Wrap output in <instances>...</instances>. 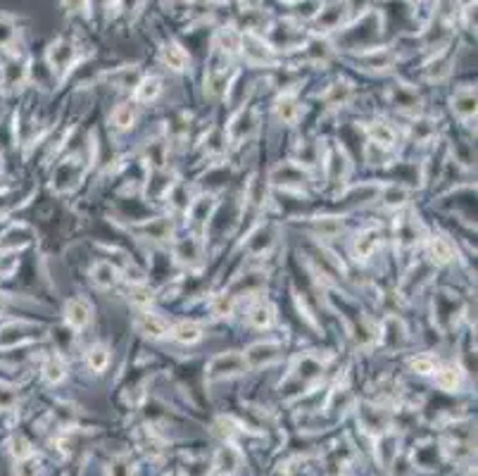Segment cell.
I'll use <instances>...</instances> for the list:
<instances>
[{
    "label": "cell",
    "mask_w": 478,
    "mask_h": 476,
    "mask_svg": "<svg viewBox=\"0 0 478 476\" xmlns=\"http://www.w3.org/2000/svg\"><path fill=\"white\" fill-rule=\"evenodd\" d=\"M238 465H240V453L235 448H231V446H224L217 453V467H219V472L221 474H233L235 469H238Z\"/></svg>",
    "instance_id": "cell-22"
},
{
    "label": "cell",
    "mask_w": 478,
    "mask_h": 476,
    "mask_svg": "<svg viewBox=\"0 0 478 476\" xmlns=\"http://www.w3.org/2000/svg\"><path fill=\"white\" fill-rule=\"evenodd\" d=\"M136 117H139V110H136L134 103H122V105H117L112 110V115H110V124H112L115 129H119V132H127V129L134 127Z\"/></svg>",
    "instance_id": "cell-15"
},
{
    "label": "cell",
    "mask_w": 478,
    "mask_h": 476,
    "mask_svg": "<svg viewBox=\"0 0 478 476\" xmlns=\"http://www.w3.org/2000/svg\"><path fill=\"white\" fill-rule=\"evenodd\" d=\"M160 93H162V81L157 79V76H143V79L134 86V100L143 103V105L155 103L157 98H160Z\"/></svg>",
    "instance_id": "cell-9"
},
{
    "label": "cell",
    "mask_w": 478,
    "mask_h": 476,
    "mask_svg": "<svg viewBox=\"0 0 478 476\" xmlns=\"http://www.w3.org/2000/svg\"><path fill=\"white\" fill-rule=\"evenodd\" d=\"M64 319L71 331H83L93 319V308L86 298H69L64 305Z\"/></svg>",
    "instance_id": "cell-2"
},
{
    "label": "cell",
    "mask_w": 478,
    "mask_h": 476,
    "mask_svg": "<svg viewBox=\"0 0 478 476\" xmlns=\"http://www.w3.org/2000/svg\"><path fill=\"white\" fill-rule=\"evenodd\" d=\"M392 100H395V105H400L402 110H412L414 105H419L416 93L412 88H404V86L392 88Z\"/></svg>",
    "instance_id": "cell-26"
},
{
    "label": "cell",
    "mask_w": 478,
    "mask_h": 476,
    "mask_svg": "<svg viewBox=\"0 0 478 476\" xmlns=\"http://www.w3.org/2000/svg\"><path fill=\"white\" fill-rule=\"evenodd\" d=\"M464 383V371L457 367V364H445V367L436 369V386L441 390H448V393H455L460 390Z\"/></svg>",
    "instance_id": "cell-5"
},
{
    "label": "cell",
    "mask_w": 478,
    "mask_h": 476,
    "mask_svg": "<svg viewBox=\"0 0 478 476\" xmlns=\"http://www.w3.org/2000/svg\"><path fill=\"white\" fill-rule=\"evenodd\" d=\"M409 369L416 371V374H421V376H429V374H436L438 362H436L433 355H416L409 360Z\"/></svg>",
    "instance_id": "cell-25"
},
{
    "label": "cell",
    "mask_w": 478,
    "mask_h": 476,
    "mask_svg": "<svg viewBox=\"0 0 478 476\" xmlns=\"http://www.w3.org/2000/svg\"><path fill=\"white\" fill-rule=\"evenodd\" d=\"M91 281H93L95 289L100 291H110L112 286L119 281V272H117V267L112 262H95L93 269H91Z\"/></svg>",
    "instance_id": "cell-6"
},
{
    "label": "cell",
    "mask_w": 478,
    "mask_h": 476,
    "mask_svg": "<svg viewBox=\"0 0 478 476\" xmlns=\"http://www.w3.org/2000/svg\"><path fill=\"white\" fill-rule=\"evenodd\" d=\"M274 110H276V117L281 122L286 124H296L298 117H300V103L296 93H284L276 100V105H274Z\"/></svg>",
    "instance_id": "cell-14"
},
{
    "label": "cell",
    "mask_w": 478,
    "mask_h": 476,
    "mask_svg": "<svg viewBox=\"0 0 478 476\" xmlns=\"http://www.w3.org/2000/svg\"><path fill=\"white\" fill-rule=\"evenodd\" d=\"M340 229H343V221H340L338 217H324V219L317 224V233H319V236H324V238L338 236Z\"/></svg>",
    "instance_id": "cell-28"
},
{
    "label": "cell",
    "mask_w": 478,
    "mask_h": 476,
    "mask_svg": "<svg viewBox=\"0 0 478 476\" xmlns=\"http://www.w3.org/2000/svg\"><path fill=\"white\" fill-rule=\"evenodd\" d=\"M64 376H67V364L60 355H50L48 362L43 364V379L55 386V383L64 381Z\"/></svg>",
    "instance_id": "cell-18"
},
{
    "label": "cell",
    "mask_w": 478,
    "mask_h": 476,
    "mask_svg": "<svg viewBox=\"0 0 478 476\" xmlns=\"http://www.w3.org/2000/svg\"><path fill=\"white\" fill-rule=\"evenodd\" d=\"M3 310H5V296L0 293V312H3Z\"/></svg>",
    "instance_id": "cell-35"
},
{
    "label": "cell",
    "mask_w": 478,
    "mask_h": 476,
    "mask_svg": "<svg viewBox=\"0 0 478 476\" xmlns=\"http://www.w3.org/2000/svg\"><path fill=\"white\" fill-rule=\"evenodd\" d=\"M12 455H15L17 460H24V458H29V455H34L31 453L29 441H26L24 436H15V439H12Z\"/></svg>",
    "instance_id": "cell-34"
},
{
    "label": "cell",
    "mask_w": 478,
    "mask_h": 476,
    "mask_svg": "<svg viewBox=\"0 0 478 476\" xmlns=\"http://www.w3.org/2000/svg\"><path fill=\"white\" fill-rule=\"evenodd\" d=\"M378 245H381V231H378V229L359 231L357 238H355V255H357V260H369L376 252Z\"/></svg>",
    "instance_id": "cell-7"
},
{
    "label": "cell",
    "mask_w": 478,
    "mask_h": 476,
    "mask_svg": "<svg viewBox=\"0 0 478 476\" xmlns=\"http://www.w3.org/2000/svg\"><path fill=\"white\" fill-rule=\"evenodd\" d=\"M207 381H217V379H228V376H238L247 371V364H245V357L240 353H221V355H214L212 360L207 362Z\"/></svg>",
    "instance_id": "cell-1"
},
{
    "label": "cell",
    "mask_w": 478,
    "mask_h": 476,
    "mask_svg": "<svg viewBox=\"0 0 478 476\" xmlns=\"http://www.w3.org/2000/svg\"><path fill=\"white\" fill-rule=\"evenodd\" d=\"M369 143H374L378 148L395 146V129L385 122H374L369 127Z\"/></svg>",
    "instance_id": "cell-17"
},
{
    "label": "cell",
    "mask_w": 478,
    "mask_h": 476,
    "mask_svg": "<svg viewBox=\"0 0 478 476\" xmlns=\"http://www.w3.org/2000/svg\"><path fill=\"white\" fill-rule=\"evenodd\" d=\"M233 310V296H228V293H221L212 300V315L214 317H228Z\"/></svg>",
    "instance_id": "cell-30"
},
{
    "label": "cell",
    "mask_w": 478,
    "mask_h": 476,
    "mask_svg": "<svg viewBox=\"0 0 478 476\" xmlns=\"http://www.w3.org/2000/svg\"><path fill=\"white\" fill-rule=\"evenodd\" d=\"M38 460L34 455H29V458L24 460H17V467H15V476H38Z\"/></svg>",
    "instance_id": "cell-31"
},
{
    "label": "cell",
    "mask_w": 478,
    "mask_h": 476,
    "mask_svg": "<svg viewBox=\"0 0 478 476\" xmlns=\"http://www.w3.org/2000/svg\"><path fill=\"white\" fill-rule=\"evenodd\" d=\"M71 57H74V48H71L67 41H57V43L50 45L48 60H50V67L52 69H64L69 64Z\"/></svg>",
    "instance_id": "cell-19"
},
{
    "label": "cell",
    "mask_w": 478,
    "mask_h": 476,
    "mask_svg": "<svg viewBox=\"0 0 478 476\" xmlns=\"http://www.w3.org/2000/svg\"><path fill=\"white\" fill-rule=\"evenodd\" d=\"M110 476H134V465L129 458H117L110 465Z\"/></svg>",
    "instance_id": "cell-32"
},
{
    "label": "cell",
    "mask_w": 478,
    "mask_h": 476,
    "mask_svg": "<svg viewBox=\"0 0 478 476\" xmlns=\"http://www.w3.org/2000/svg\"><path fill=\"white\" fill-rule=\"evenodd\" d=\"M362 62H364V67H369L374 71H385L392 67V62H395V53L388 48H371L362 55Z\"/></svg>",
    "instance_id": "cell-13"
},
{
    "label": "cell",
    "mask_w": 478,
    "mask_h": 476,
    "mask_svg": "<svg viewBox=\"0 0 478 476\" xmlns=\"http://www.w3.org/2000/svg\"><path fill=\"white\" fill-rule=\"evenodd\" d=\"M5 188V181H3V174H0V191Z\"/></svg>",
    "instance_id": "cell-36"
},
{
    "label": "cell",
    "mask_w": 478,
    "mask_h": 476,
    "mask_svg": "<svg viewBox=\"0 0 478 476\" xmlns=\"http://www.w3.org/2000/svg\"><path fill=\"white\" fill-rule=\"evenodd\" d=\"M429 255H431V260H433L438 267H443V265H450L455 260V248L445 236H431V240H429Z\"/></svg>",
    "instance_id": "cell-10"
},
{
    "label": "cell",
    "mask_w": 478,
    "mask_h": 476,
    "mask_svg": "<svg viewBox=\"0 0 478 476\" xmlns=\"http://www.w3.org/2000/svg\"><path fill=\"white\" fill-rule=\"evenodd\" d=\"M136 329L139 334H143L150 341H160V338L169 336V324L165 317H160L157 312L143 310L139 317H136Z\"/></svg>",
    "instance_id": "cell-3"
},
{
    "label": "cell",
    "mask_w": 478,
    "mask_h": 476,
    "mask_svg": "<svg viewBox=\"0 0 478 476\" xmlns=\"http://www.w3.org/2000/svg\"><path fill=\"white\" fill-rule=\"evenodd\" d=\"M453 110L464 120H469V117L476 115V93L474 91H460L455 98H453Z\"/></svg>",
    "instance_id": "cell-21"
},
{
    "label": "cell",
    "mask_w": 478,
    "mask_h": 476,
    "mask_svg": "<svg viewBox=\"0 0 478 476\" xmlns=\"http://www.w3.org/2000/svg\"><path fill=\"white\" fill-rule=\"evenodd\" d=\"M176 257L181 260V262H195V260L200 257V243L195 238H186L181 240L179 245H176Z\"/></svg>",
    "instance_id": "cell-24"
},
{
    "label": "cell",
    "mask_w": 478,
    "mask_h": 476,
    "mask_svg": "<svg viewBox=\"0 0 478 476\" xmlns=\"http://www.w3.org/2000/svg\"><path fill=\"white\" fill-rule=\"evenodd\" d=\"M3 226H5V221H3V219H0V231H3Z\"/></svg>",
    "instance_id": "cell-37"
},
{
    "label": "cell",
    "mask_w": 478,
    "mask_h": 476,
    "mask_svg": "<svg viewBox=\"0 0 478 476\" xmlns=\"http://www.w3.org/2000/svg\"><path fill=\"white\" fill-rule=\"evenodd\" d=\"M407 188L404 186H390L388 191L383 193V200H385V205L388 207H400V205H404L407 203Z\"/></svg>",
    "instance_id": "cell-29"
},
{
    "label": "cell",
    "mask_w": 478,
    "mask_h": 476,
    "mask_svg": "<svg viewBox=\"0 0 478 476\" xmlns=\"http://www.w3.org/2000/svg\"><path fill=\"white\" fill-rule=\"evenodd\" d=\"M243 357H245L247 369L250 367H264V364H272V362L279 360L281 348L272 341H260V343H252L250 348L243 353Z\"/></svg>",
    "instance_id": "cell-4"
},
{
    "label": "cell",
    "mask_w": 478,
    "mask_h": 476,
    "mask_svg": "<svg viewBox=\"0 0 478 476\" xmlns=\"http://www.w3.org/2000/svg\"><path fill=\"white\" fill-rule=\"evenodd\" d=\"M131 293H134L131 303H134L136 308H143V310H146L148 305H153V300H155V293L150 291L148 286H143V284H134V289H131Z\"/></svg>",
    "instance_id": "cell-27"
},
{
    "label": "cell",
    "mask_w": 478,
    "mask_h": 476,
    "mask_svg": "<svg viewBox=\"0 0 478 476\" xmlns=\"http://www.w3.org/2000/svg\"><path fill=\"white\" fill-rule=\"evenodd\" d=\"M162 62H165L169 69L183 71L188 64V53L181 48L179 43H167L165 48H162Z\"/></svg>",
    "instance_id": "cell-16"
},
{
    "label": "cell",
    "mask_w": 478,
    "mask_h": 476,
    "mask_svg": "<svg viewBox=\"0 0 478 476\" xmlns=\"http://www.w3.org/2000/svg\"><path fill=\"white\" fill-rule=\"evenodd\" d=\"M12 38H15V27H12V22L8 17L0 15V48H8L12 43Z\"/></svg>",
    "instance_id": "cell-33"
},
{
    "label": "cell",
    "mask_w": 478,
    "mask_h": 476,
    "mask_svg": "<svg viewBox=\"0 0 478 476\" xmlns=\"http://www.w3.org/2000/svg\"><path fill=\"white\" fill-rule=\"evenodd\" d=\"M350 95H352V88L345 81H338L326 91V103H329L331 108H343Z\"/></svg>",
    "instance_id": "cell-23"
},
{
    "label": "cell",
    "mask_w": 478,
    "mask_h": 476,
    "mask_svg": "<svg viewBox=\"0 0 478 476\" xmlns=\"http://www.w3.org/2000/svg\"><path fill=\"white\" fill-rule=\"evenodd\" d=\"M169 336L174 338V341H179L183 345H195L202 341V327L195 322H179L176 327L169 329Z\"/></svg>",
    "instance_id": "cell-11"
},
{
    "label": "cell",
    "mask_w": 478,
    "mask_h": 476,
    "mask_svg": "<svg viewBox=\"0 0 478 476\" xmlns=\"http://www.w3.org/2000/svg\"><path fill=\"white\" fill-rule=\"evenodd\" d=\"M24 76H26V64L22 60H17V57L5 60L3 67H0V79H3L5 88H15L17 83L24 81Z\"/></svg>",
    "instance_id": "cell-12"
},
{
    "label": "cell",
    "mask_w": 478,
    "mask_h": 476,
    "mask_svg": "<svg viewBox=\"0 0 478 476\" xmlns=\"http://www.w3.org/2000/svg\"><path fill=\"white\" fill-rule=\"evenodd\" d=\"M247 324H250L252 329H269L274 324V308L267 300H257V303L252 305L250 310H247Z\"/></svg>",
    "instance_id": "cell-8"
},
{
    "label": "cell",
    "mask_w": 478,
    "mask_h": 476,
    "mask_svg": "<svg viewBox=\"0 0 478 476\" xmlns=\"http://www.w3.org/2000/svg\"><path fill=\"white\" fill-rule=\"evenodd\" d=\"M86 362H88V367L95 371V374H103V371L107 369V364H110V348H107V345H103V343L91 345L88 353H86Z\"/></svg>",
    "instance_id": "cell-20"
}]
</instances>
